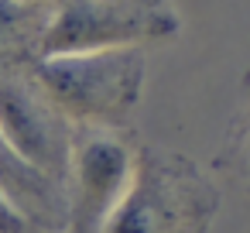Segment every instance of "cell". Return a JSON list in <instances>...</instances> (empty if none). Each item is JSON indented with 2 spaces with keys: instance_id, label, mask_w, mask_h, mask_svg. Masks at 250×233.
Here are the masks:
<instances>
[{
  "instance_id": "cell-1",
  "label": "cell",
  "mask_w": 250,
  "mask_h": 233,
  "mask_svg": "<svg viewBox=\"0 0 250 233\" xmlns=\"http://www.w3.org/2000/svg\"><path fill=\"white\" fill-rule=\"evenodd\" d=\"M223 206L216 178L188 154L134 144L130 182L103 233H209Z\"/></svg>"
},
{
  "instance_id": "cell-2",
  "label": "cell",
  "mask_w": 250,
  "mask_h": 233,
  "mask_svg": "<svg viewBox=\"0 0 250 233\" xmlns=\"http://www.w3.org/2000/svg\"><path fill=\"white\" fill-rule=\"evenodd\" d=\"M28 72L72 127L127 130L144 100L147 59L144 48L69 52L45 55Z\"/></svg>"
},
{
  "instance_id": "cell-3",
  "label": "cell",
  "mask_w": 250,
  "mask_h": 233,
  "mask_svg": "<svg viewBox=\"0 0 250 233\" xmlns=\"http://www.w3.org/2000/svg\"><path fill=\"white\" fill-rule=\"evenodd\" d=\"M182 14L175 0H59L48 11L42 35L45 55L147 48L175 42Z\"/></svg>"
},
{
  "instance_id": "cell-4",
  "label": "cell",
  "mask_w": 250,
  "mask_h": 233,
  "mask_svg": "<svg viewBox=\"0 0 250 233\" xmlns=\"http://www.w3.org/2000/svg\"><path fill=\"white\" fill-rule=\"evenodd\" d=\"M134 165V141L124 130L76 127L65 168V226L62 233H103L120 202Z\"/></svg>"
},
{
  "instance_id": "cell-5",
  "label": "cell",
  "mask_w": 250,
  "mask_h": 233,
  "mask_svg": "<svg viewBox=\"0 0 250 233\" xmlns=\"http://www.w3.org/2000/svg\"><path fill=\"white\" fill-rule=\"evenodd\" d=\"M0 134L45 178L59 185L65 182L76 127L42 93L31 72L0 76Z\"/></svg>"
},
{
  "instance_id": "cell-6",
  "label": "cell",
  "mask_w": 250,
  "mask_h": 233,
  "mask_svg": "<svg viewBox=\"0 0 250 233\" xmlns=\"http://www.w3.org/2000/svg\"><path fill=\"white\" fill-rule=\"evenodd\" d=\"M0 192H4L24 219L38 233H62L65 226V192L59 182L45 178L38 168H31L0 134Z\"/></svg>"
},
{
  "instance_id": "cell-7",
  "label": "cell",
  "mask_w": 250,
  "mask_h": 233,
  "mask_svg": "<svg viewBox=\"0 0 250 233\" xmlns=\"http://www.w3.org/2000/svg\"><path fill=\"white\" fill-rule=\"evenodd\" d=\"M48 11L28 0H0V76L28 72L42 59Z\"/></svg>"
},
{
  "instance_id": "cell-8",
  "label": "cell",
  "mask_w": 250,
  "mask_h": 233,
  "mask_svg": "<svg viewBox=\"0 0 250 233\" xmlns=\"http://www.w3.org/2000/svg\"><path fill=\"white\" fill-rule=\"evenodd\" d=\"M212 165L229 182H236L240 189L250 192V69L240 79V96H236L233 117L226 124V134H223V144H219Z\"/></svg>"
},
{
  "instance_id": "cell-9",
  "label": "cell",
  "mask_w": 250,
  "mask_h": 233,
  "mask_svg": "<svg viewBox=\"0 0 250 233\" xmlns=\"http://www.w3.org/2000/svg\"><path fill=\"white\" fill-rule=\"evenodd\" d=\"M0 233H38L4 192H0Z\"/></svg>"
},
{
  "instance_id": "cell-10",
  "label": "cell",
  "mask_w": 250,
  "mask_h": 233,
  "mask_svg": "<svg viewBox=\"0 0 250 233\" xmlns=\"http://www.w3.org/2000/svg\"><path fill=\"white\" fill-rule=\"evenodd\" d=\"M28 4H42V7H55L59 0H28Z\"/></svg>"
}]
</instances>
